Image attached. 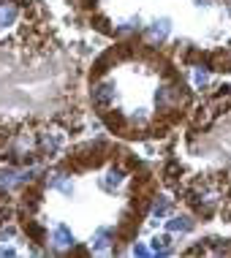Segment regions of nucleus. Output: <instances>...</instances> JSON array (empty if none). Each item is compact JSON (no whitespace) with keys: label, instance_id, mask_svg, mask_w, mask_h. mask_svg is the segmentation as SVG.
Returning <instances> with one entry per match:
<instances>
[{"label":"nucleus","instance_id":"8","mask_svg":"<svg viewBox=\"0 0 231 258\" xmlns=\"http://www.w3.org/2000/svg\"><path fill=\"white\" fill-rule=\"evenodd\" d=\"M49 185H52V187H57V190H63L66 196H71V182H66V179H63V174H52Z\"/></svg>","mask_w":231,"mask_h":258},{"label":"nucleus","instance_id":"4","mask_svg":"<svg viewBox=\"0 0 231 258\" xmlns=\"http://www.w3.org/2000/svg\"><path fill=\"white\" fill-rule=\"evenodd\" d=\"M166 36H169V19H158V22L150 25V38L163 41Z\"/></svg>","mask_w":231,"mask_h":258},{"label":"nucleus","instance_id":"10","mask_svg":"<svg viewBox=\"0 0 231 258\" xmlns=\"http://www.w3.org/2000/svg\"><path fill=\"white\" fill-rule=\"evenodd\" d=\"M193 79H196V85H199V87H207V74L204 71H196Z\"/></svg>","mask_w":231,"mask_h":258},{"label":"nucleus","instance_id":"2","mask_svg":"<svg viewBox=\"0 0 231 258\" xmlns=\"http://www.w3.org/2000/svg\"><path fill=\"white\" fill-rule=\"evenodd\" d=\"M93 101L98 103V106H109V103L114 101V87L106 85V82H103V85H98L93 90Z\"/></svg>","mask_w":231,"mask_h":258},{"label":"nucleus","instance_id":"7","mask_svg":"<svg viewBox=\"0 0 231 258\" xmlns=\"http://www.w3.org/2000/svg\"><path fill=\"white\" fill-rule=\"evenodd\" d=\"M191 228H193V220H188V218L169 220V231H191Z\"/></svg>","mask_w":231,"mask_h":258},{"label":"nucleus","instance_id":"3","mask_svg":"<svg viewBox=\"0 0 231 258\" xmlns=\"http://www.w3.org/2000/svg\"><path fill=\"white\" fill-rule=\"evenodd\" d=\"M52 239H54V245H57V247H71L74 245V234L68 231V226H63V223H60V226H54V236H52Z\"/></svg>","mask_w":231,"mask_h":258},{"label":"nucleus","instance_id":"9","mask_svg":"<svg viewBox=\"0 0 231 258\" xmlns=\"http://www.w3.org/2000/svg\"><path fill=\"white\" fill-rule=\"evenodd\" d=\"M169 209H171V201L169 199H160V201H155V207H152V215H155V218H166Z\"/></svg>","mask_w":231,"mask_h":258},{"label":"nucleus","instance_id":"11","mask_svg":"<svg viewBox=\"0 0 231 258\" xmlns=\"http://www.w3.org/2000/svg\"><path fill=\"white\" fill-rule=\"evenodd\" d=\"M147 253H150V250H147L144 245H136L134 247V255H147Z\"/></svg>","mask_w":231,"mask_h":258},{"label":"nucleus","instance_id":"6","mask_svg":"<svg viewBox=\"0 0 231 258\" xmlns=\"http://www.w3.org/2000/svg\"><path fill=\"white\" fill-rule=\"evenodd\" d=\"M109 247V231L106 228H101L95 236H93V250H98V253H103V250Z\"/></svg>","mask_w":231,"mask_h":258},{"label":"nucleus","instance_id":"5","mask_svg":"<svg viewBox=\"0 0 231 258\" xmlns=\"http://www.w3.org/2000/svg\"><path fill=\"white\" fill-rule=\"evenodd\" d=\"M171 250V236H166V234H160L152 239V253H158V255H166Z\"/></svg>","mask_w":231,"mask_h":258},{"label":"nucleus","instance_id":"1","mask_svg":"<svg viewBox=\"0 0 231 258\" xmlns=\"http://www.w3.org/2000/svg\"><path fill=\"white\" fill-rule=\"evenodd\" d=\"M60 147H63V136L60 134H44L41 136V150H44V155H57L60 152Z\"/></svg>","mask_w":231,"mask_h":258}]
</instances>
